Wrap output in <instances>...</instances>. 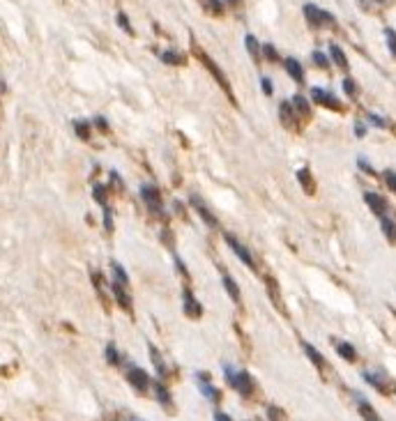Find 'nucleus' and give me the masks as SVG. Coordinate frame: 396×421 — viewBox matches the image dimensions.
I'll return each instance as SVG.
<instances>
[{
  "instance_id": "6e6552de",
  "label": "nucleus",
  "mask_w": 396,
  "mask_h": 421,
  "mask_svg": "<svg viewBox=\"0 0 396 421\" xmlns=\"http://www.w3.org/2000/svg\"><path fill=\"white\" fill-rule=\"evenodd\" d=\"M311 97H313V102H321L323 106L327 108H337V111H341V104L337 102V97H332L327 90H323V88H313L311 90Z\"/></svg>"
},
{
  "instance_id": "4468645a",
  "label": "nucleus",
  "mask_w": 396,
  "mask_h": 421,
  "mask_svg": "<svg viewBox=\"0 0 396 421\" xmlns=\"http://www.w3.org/2000/svg\"><path fill=\"white\" fill-rule=\"evenodd\" d=\"M380 223H382V230H385L387 239H389V242H396V219H394V216H391V214L382 216Z\"/></svg>"
},
{
  "instance_id": "2f4dec72",
  "label": "nucleus",
  "mask_w": 396,
  "mask_h": 421,
  "mask_svg": "<svg viewBox=\"0 0 396 421\" xmlns=\"http://www.w3.org/2000/svg\"><path fill=\"white\" fill-rule=\"evenodd\" d=\"M263 53H265L267 60H274V62L279 60V55H277V51H274V46H272V44H265V46H263Z\"/></svg>"
},
{
  "instance_id": "f03ea898",
  "label": "nucleus",
  "mask_w": 396,
  "mask_h": 421,
  "mask_svg": "<svg viewBox=\"0 0 396 421\" xmlns=\"http://www.w3.org/2000/svg\"><path fill=\"white\" fill-rule=\"evenodd\" d=\"M304 17H306V21H309L311 26H315V28L337 26V19L332 17L330 12L321 10V7H315V5H304Z\"/></svg>"
},
{
  "instance_id": "a19ab883",
  "label": "nucleus",
  "mask_w": 396,
  "mask_h": 421,
  "mask_svg": "<svg viewBox=\"0 0 396 421\" xmlns=\"http://www.w3.org/2000/svg\"><path fill=\"white\" fill-rule=\"evenodd\" d=\"M371 122H373V124H378V127H385V120H382V118H378V115H371Z\"/></svg>"
},
{
  "instance_id": "9d476101",
  "label": "nucleus",
  "mask_w": 396,
  "mask_h": 421,
  "mask_svg": "<svg viewBox=\"0 0 396 421\" xmlns=\"http://www.w3.org/2000/svg\"><path fill=\"white\" fill-rule=\"evenodd\" d=\"M198 382H201V391H203V394H205L212 403H219L221 396H219V389H214L210 384V375H203V373H201V375H198Z\"/></svg>"
},
{
  "instance_id": "4be33fe9",
  "label": "nucleus",
  "mask_w": 396,
  "mask_h": 421,
  "mask_svg": "<svg viewBox=\"0 0 396 421\" xmlns=\"http://www.w3.org/2000/svg\"><path fill=\"white\" fill-rule=\"evenodd\" d=\"M337 350H339V355H341L343 359H348V362H355V357H357L355 348H353V346H348V343H339Z\"/></svg>"
},
{
  "instance_id": "c9c22d12",
  "label": "nucleus",
  "mask_w": 396,
  "mask_h": 421,
  "mask_svg": "<svg viewBox=\"0 0 396 421\" xmlns=\"http://www.w3.org/2000/svg\"><path fill=\"white\" fill-rule=\"evenodd\" d=\"M267 412H270V419H272V421H283V412L279 410V407H274V405H272V407H270Z\"/></svg>"
},
{
  "instance_id": "b1692460",
  "label": "nucleus",
  "mask_w": 396,
  "mask_h": 421,
  "mask_svg": "<svg viewBox=\"0 0 396 421\" xmlns=\"http://www.w3.org/2000/svg\"><path fill=\"white\" fill-rule=\"evenodd\" d=\"M162 60L169 62V65H182V62H185V55L175 53V51H166V53H162Z\"/></svg>"
},
{
  "instance_id": "6ab92c4d",
  "label": "nucleus",
  "mask_w": 396,
  "mask_h": 421,
  "mask_svg": "<svg viewBox=\"0 0 396 421\" xmlns=\"http://www.w3.org/2000/svg\"><path fill=\"white\" fill-rule=\"evenodd\" d=\"M154 391H157V398L162 405H166V407H173V403H171V394L166 391V387H164L162 382H154Z\"/></svg>"
},
{
  "instance_id": "c756f323",
  "label": "nucleus",
  "mask_w": 396,
  "mask_h": 421,
  "mask_svg": "<svg viewBox=\"0 0 396 421\" xmlns=\"http://www.w3.org/2000/svg\"><path fill=\"white\" fill-rule=\"evenodd\" d=\"M106 357H109V364H120V355L113 343H109V348H106Z\"/></svg>"
},
{
  "instance_id": "bb28decb",
  "label": "nucleus",
  "mask_w": 396,
  "mask_h": 421,
  "mask_svg": "<svg viewBox=\"0 0 396 421\" xmlns=\"http://www.w3.org/2000/svg\"><path fill=\"white\" fill-rule=\"evenodd\" d=\"M201 5L205 7V10L214 12V14H219V12H221V0H201Z\"/></svg>"
},
{
  "instance_id": "ea45409f",
  "label": "nucleus",
  "mask_w": 396,
  "mask_h": 421,
  "mask_svg": "<svg viewBox=\"0 0 396 421\" xmlns=\"http://www.w3.org/2000/svg\"><path fill=\"white\" fill-rule=\"evenodd\" d=\"M263 90H265V95H272V81L270 78H263Z\"/></svg>"
},
{
  "instance_id": "412c9836",
  "label": "nucleus",
  "mask_w": 396,
  "mask_h": 421,
  "mask_svg": "<svg viewBox=\"0 0 396 421\" xmlns=\"http://www.w3.org/2000/svg\"><path fill=\"white\" fill-rule=\"evenodd\" d=\"M223 286H226V290H228V295H230V299H233V302H240V290H237V286H235V281L230 279L228 274H223Z\"/></svg>"
},
{
  "instance_id": "473e14b6",
  "label": "nucleus",
  "mask_w": 396,
  "mask_h": 421,
  "mask_svg": "<svg viewBox=\"0 0 396 421\" xmlns=\"http://www.w3.org/2000/svg\"><path fill=\"white\" fill-rule=\"evenodd\" d=\"M95 198H97V203L106 205V189H104L102 184H97V187H95Z\"/></svg>"
},
{
  "instance_id": "f704fd0d",
  "label": "nucleus",
  "mask_w": 396,
  "mask_h": 421,
  "mask_svg": "<svg viewBox=\"0 0 396 421\" xmlns=\"http://www.w3.org/2000/svg\"><path fill=\"white\" fill-rule=\"evenodd\" d=\"M343 90H346V95H350V97L357 92V86H355L353 78H346V81H343Z\"/></svg>"
},
{
  "instance_id": "2eb2a0df",
  "label": "nucleus",
  "mask_w": 396,
  "mask_h": 421,
  "mask_svg": "<svg viewBox=\"0 0 396 421\" xmlns=\"http://www.w3.org/2000/svg\"><path fill=\"white\" fill-rule=\"evenodd\" d=\"M330 55H332V60L341 67V69H348V58H346V53L339 49L337 44H332V46H330Z\"/></svg>"
},
{
  "instance_id": "393cba45",
  "label": "nucleus",
  "mask_w": 396,
  "mask_h": 421,
  "mask_svg": "<svg viewBox=\"0 0 396 421\" xmlns=\"http://www.w3.org/2000/svg\"><path fill=\"white\" fill-rule=\"evenodd\" d=\"M293 106H295V111H299V113L304 115V118H309L311 111H309V104H306V99H304V97H295Z\"/></svg>"
},
{
  "instance_id": "39448f33",
  "label": "nucleus",
  "mask_w": 396,
  "mask_h": 421,
  "mask_svg": "<svg viewBox=\"0 0 396 421\" xmlns=\"http://www.w3.org/2000/svg\"><path fill=\"white\" fill-rule=\"evenodd\" d=\"M364 200H366V205H369L371 210L380 216V219L389 214V205H387V200L382 198V196H378L375 191H366V194H364Z\"/></svg>"
},
{
  "instance_id": "ddd939ff",
  "label": "nucleus",
  "mask_w": 396,
  "mask_h": 421,
  "mask_svg": "<svg viewBox=\"0 0 396 421\" xmlns=\"http://www.w3.org/2000/svg\"><path fill=\"white\" fill-rule=\"evenodd\" d=\"M286 71L290 76H293L297 83H304V69H302V65H299L297 60H293V58H288L286 60Z\"/></svg>"
},
{
  "instance_id": "4c0bfd02",
  "label": "nucleus",
  "mask_w": 396,
  "mask_h": 421,
  "mask_svg": "<svg viewBox=\"0 0 396 421\" xmlns=\"http://www.w3.org/2000/svg\"><path fill=\"white\" fill-rule=\"evenodd\" d=\"M385 180H387V187L396 194V173H385Z\"/></svg>"
},
{
  "instance_id": "423d86ee",
  "label": "nucleus",
  "mask_w": 396,
  "mask_h": 421,
  "mask_svg": "<svg viewBox=\"0 0 396 421\" xmlns=\"http://www.w3.org/2000/svg\"><path fill=\"white\" fill-rule=\"evenodd\" d=\"M127 380H129V384L134 389H138V391H147V387H150V378H147V373L143 371V368H138V366L129 368Z\"/></svg>"
},
{
  "instance_id": "79ce46f5",
  "label": "nucleus",
  "mask_w": 396,
  "mask_h": 421,
  "mask_svg": "<svg viewBox=\"0 0 396 421\" xmlns=\"http://www.w3.org/2000/svg\"><path fill=\"white\" fill-rule=\"evenodd\" d=\"M214 421H230V416L223 414V412H217V414H214Z\"/></svg>"
},
{
  "instance_id": "f257e3e1",
  "label": "nucleus",
  "mask_w": 396,
  "mask_h": 421,
  "mask_svg": "<svg viewBox=\"0 0 396 421\" xmlns=\"http://www.w3.org/2000/svg\"><path fill=\"white\" fill-rule=\"evenodd\" d=\"M223 371L228 375V382L233 384L242 396H249L254 391V380H251V375L247 371H233L230 366H223Z\"/></svg>"
},
{
  "instance_id": "9b49d317",
  "label": "nucleus",
  "mask_w": 396,
  "mask_h": 421,
  "mask_svg": "<svg viewBox=\"0 0 396 421\" xmlns=\"http://www.w3.org/2000/svg\"><path fill=\"white\" fill-rule=\"evenodd\" d=\"M111 290H113V295H115V299H118V304L125 311H129L131 308V299L127 297V292H125V286L122 283H118V281H113V286H111Z\"/></svg>"
},
{
  "instance_id": "20e7f679",
  "label": "nucleus",
  "mask_w": 396,
  "mask_h": 421,
  "mask_svg": "<svg viewBox=\"0 0 396 421\" xmlns=\"http://www.w3.org/2000/svg\"><path fill=\"white\" fill-rule=\"evenodd\" d=\"M141 196L145 200V205L150 207V212L154 214H162V198H159V191L152 187V184H143L141 187Z\"/></svg>"
},
{
  "instance_id": "58836bf2",
  "label": "nucleus",
  "mask_w": 396,
  "mask_h": 421,
  "mask_svg": "<svg viewBox=\"0 0 396 421\" xmlns=\"http://www.w3.org/2000/svg\"><path fill=\"white\" fill-rule=\"evenodd\" d=\"M118 23H120V28H122L125 33H131V26H129V21H127L125 14H120V17H118Z\"/></svg>"
},
{
  "instance_id": "0eeeda50",
  "label": "nucleus",
  "mask_w": 396,
  "mask_h": 421,
  "mask_svg": "<svg viewBox=\"0 0 396 421\" xmlns=\"http://www.w3.org/2000/svg\"><path fill=\"white\" fill-rule=\"evenodd\" d=\"M226 242H228V246L233 248V254L237 256V258L242 260V263H245L247 267H251V270H254V258H251V254L247 251V246H245V244H240L237 239L233 237V235H226Z\"/></svg>"
},
{
  "instance_id": "72a5a7b5",
  "label": "nucleus",
  "mask_w": 396,
  "mask_h": 421,
  "mask_svg": "<svg viewBox=\"0 0 396 421\" xmlns=\"http://www.w3.org/2000/svg\"><path fill=\"white\" fill-rule=\"evenodd\" d=\"M385 37H387V42H389V49H391V53L396 55V33H394V30H389V28H387V30H385Z\"/></svg>"
},
{
  "instance_id": "a211bd4d",
  "label": "nucleus",
  "mask_w": 396,
  "mask_h": 421,
  "mask_svg": "<svg viewBox=\"0 0 396 421\" xmlns=\"http://www.w3.org/2000/svg\"><path fill=\"white\" fill-rule=\"evenodd\" d=\"M304 352L309 355V359H311V362H313L318 368H323V366H325V359H323V355H321L318 350H315L313 346H309V343H304Z\"/></svg>"
},
{
  "instance_id": "aec40b11",
  "label": "nucleus",
  "mask_w": 396,
  "mask_h": 421,
  "mask_svg": "<svg viewBox=\"0 0 396 421\" xmlns=\"http://www.w3.org/2000/svg\"><path fill=\"white\" fill-rule=\"evenodd\" d=\"M247 51H249V55L258 62L261 60V46H258V42H256L254 35H247Z\"/></svg>"
},
{
  "instance_id": "c03bdc74",
  "label": "nucleus",
  "mask_w": 396,
  "mask_h": 421,
  "mask_svg": "<svg viewBox=\"0 0 396 421\" xmlns=\"http://www.w3.org/2000/svg\"><path fill=\"white\" fill-rule=\"evenodd\" d=\"M375 3H387V0H375Z\"/></svg>"
},
{
  "instance_id": "a878e982",
  "label": "nucleus",
  "mask_w": 396,
  "mask_h": 421,
  "mask_svg": "<svg viewBox=\"0 0 396 421\" xmlns=\"http://www.w3.org/2000/svg\"><path fill=\"white\" fill-rule=\"evenodd\" d=\"M111 267H113L115 281H118V283H122V286H127V274H125V270H122V267H120L118 263H113V265H111Z\"/></svg>"
},
{
  "instance_id": "e433bc0d",
  "label": "nucleus",
  "mask_w": 396,
  "mask_h": 421,
  "mask_svg": "<svg viewBox=\"0 0 396 421\" xmlns=\"http://www.w3.org/2000/svg\"><path fill=\"white\" fill-rule=\"evenodd\" d=\"M313 62H318V67H327V58L321 51H313Z\"/></svg>"
},
{
  "instance_id": "f3484780",
  "label": "nucleus",
  "mask_w": 396,
  "mask_h": 421,
  "mask_svg": "<svg viewBox=\"0 0 396 421\" xmlns=\"http://www.w3.org/2000/svg\"><path fill=\"white\" fill-rule=\"evenodd\" d=\"M147 352H150V357H152V364H154V368H157V373L159 375H166V366H164V362H162V355L157 352V348L154 346H147Z\"/></svg>"
},
{
  "instance_id": "f8f14e48",
  "label": "nucleus",
  "mask_w": 396,
  "mask_h": 421,
  "mask_svg": "<svg viewBox=\"0 0 396 421\" xmlns=\"http://www.w3.org/2000/svg\"><path fill=\"white\" fill-rule=\"evenodd\" d=\"M201 311H203V308H201V304L194 299V295H191L189 290H185V313L191 315V318H198Z\"/></svg>"
},
{
  "instance_id": "5701e85b",
  "label": "nucleus",
  "mask_w": 396,
  "mask_h": 421,
  "mask_svg": "<svg viewBox=\"0 0 396 421\" xmlns=\"http://www.w3.org/2000/svg\"><path fill=\"white\" fill-rule=\"evenodd\" d=\"M194 205L198 207V214H201L203 219L207 221V226H217V219H214V216H212L210 212H207V207H205V205H201V200H198V198H194Z\"/></svg>"
},
{
  "instance_id": "7c9ffc66",
  "label": "nucleus",
  "mask_w": 396,
  "mask_h": 421,
  "mask_svg": "<svg viewBox=\"0 0 396 421\" xmlns=\"http://www.w3.org/2000/svg\"><path fill=\"white\" fill-rule=\"evenodd\" d=\"M74 129H76V134L81 136V138H88V136H90V131H88V124H86V122H78V120H76V122H74Z\"/></svg>"
},
{
  "instance_id": "dca6fc26",
  "label": "nucleus",
  "mask_w": 396,
  "mask_h": 421,
  "mask_svg": "<svg viewBox=\"0 0 396 421\" xmlns=\"http://www.w3.org/2000/svg\"><path fill=\"white\" fill-rule=\"evenodd\" d=\"M297 180L302 182V187H304V191H306V194H313V191H315V184L311 182V173L306 171V168L297 171Z\"/></svg>"
},
{
  "instance_id": "cd10ccee",
  "label": "nucleus",
  "mask_w": 396,
  "mask_h": 421,
  "mask_svg": "<svg viewBox=\"0 0 396 421\" xmlns=\"http://www.w3.org/2000/svg\"><path fill=\"white\" fill-rule=\"evenodd\" d=\"M364 380H366L369 384H373L375 389H380V391H385V384L380 382V378H378V375H373V373H364Z\"/></svg>"
},
{
  "instance_id": "c85d7f7f",
  "label": "nucleus",
  "mask_w": 396,
  "mask_h": 421,
  "mask_svg": "<svg viewBox=\"0 0 396 421\" xmlns=\"http://www.w3.org/2000/svg\"><path fill=\"white\" fill-rule=\"evenodd\" d=\"M281 118H283V122H286V124H290L295 120L293 111H290V104H281Z\"/></svg>"
},
{
  "instance_id": "1a4fd4ad",
  "label": "nucleus",
  "mask_w": 396,
  "mask_h": 421,
  "mask_svg": "<svg viewBox=\"0 0 396 421\" xmlns=\"http://www.w3.org/2000/svg\"><path fill=\"white\" fill-rule=\"evenodd\" d=\"M355 400H357V407H359V414H362V419L364 421H380V416H378V412L371 407L366 400L362 398V394H355Z\"/></svg>"
},
{
  "instance_id": "37998d69",
  "label": "nucleus",
  "mask_w": 396,
  "mask_h": 421,
  "mask_svg": "<svg viewBox=\"0 0 396 421\" xmlns=\"http://www.w3.org/2000/svg\"><path fill=\"white\" fill-rule=\"evenodd\" d=\"M228 3H230V5H237V3H240V0H228Z\"/></svg>"
},
{
  "instance_id": "7ed1b4c3",
  "label": "nucleus",
  "mask_w": 396,
  "mask_h": 421,
  "mask_svg": "<svg viewBox=\"0 0 396 421\" xmlns=\"http://www.w3.org/2000/svg\"><path fill=\"white\" fill-rule=\"evenodd\" d=\"M194 51H196V55H198V58H201V62H203V65H205V67H207V69H210V71H212V76H214V78H217V81H219V86H221V88H223V90H226V92H228V97H230V99H233V95H230V88H228V81H226V76H223V74H221V71H219V67H217V62H214V60H212V58H210V55H207V53H203V51H201V49H198V46H196V49H194Z\"/></svg>"
}]
</instances>
